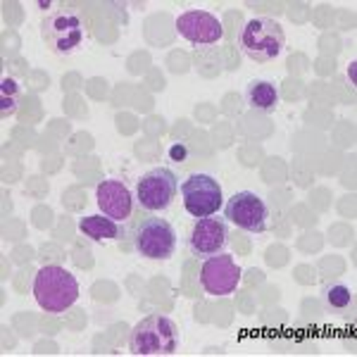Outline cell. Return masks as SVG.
<instances>
[{"mask_svg": "<svg viewBox=\"0 0 357 357\" xmlns=\"http://www.w3.org/2000/svg\"><path fill=\"white\" fill-rule=\"evenodd\" d=\"M79 231L84 236H89L96 243H102V241H119L124 236V229L119 227V222H114L112 217L105 215H91L84 217L79 222Z\"/></svg>", "mask_w": 357, "mask_h": 357, "instance_id": "5bb4252c", "label": "cell"}, {"mask_svg": "<svg viewBox=\"0 0 357 357\" xmlns=\"http://www.w3.org/2000/svg\"><path fill=\"white\" fill-rule=\"evenodd\" d=\"M20 100H22L20 82L5 74V77L0 79V119L15 117L17 107H20Z\"/></svg>", "mask_w": 357, "mask_h": 357, "instance_id": "9a60e30c", "label": "cell"}, {"mask_svg": "<svg viewBox=\"0 0 357 357\" xmlns=\"http://www.w3.org/2000/svg\"><path fill=\"white\" fill-rule=\"evenodd\" d=\"M176 31L183 41L198 48H210L224 38V26L212 13L207 10H186L176 17Z\"/></svg>", "mask_w": 357, "mask_h": 357, "instance_id": "8fae6325", "label": "cell"}, {"mask_svg": "<svg viewBox=\"0 0 357 357\" xmlns=\"http://www.w3.org/2000/svg\"><path fill=\"white\" fill-rule=\"evenodd\" d=\"M96 203L105 217H112L114 222H124L134 212V195L129 186L119 178H105L96 186Z\"/></svg>", "mask_w": 357, "mask_h": 357, "instance_id": "7c38bea8", "label": "cell"}, {"mask_svg": "<svg viewBox=\"0 0 357 357\" xmlns=\"http://www.w3.org/2000/svg\"><path fill=\"white\" fill-rule=\"evenodd\" d=\"M279 89H276L274 82H267V79H252L250 84L245 86V102L250 110L257 112H274L279 107Z\"/></svg>", "mask_w": 357, "mask_h": 357, "instance_id": "4fadbf2b", "label": "cell"}, {"mask_svg": "<svg viewBox=\"0 0 357 357\" xmlns=\"http://www.w3.org/2000/svg\"><path fill=\"white\" fill-rule=\"evenodd\" d=\"M238 48L252 62H272L286 48L284 26L272 17H252L241 29Z\"/></svg>", "mask_w": 357, "mask_h": 357, "instance_id": "3957f363", "label": "cell"}, {"mask_svg": "<svg viewBox=\"0 0 357 357\" xmlns=\"http://www.w3.org/2000/svg\"><path fill=\"white\" fill-rule=\"evenodd\" d=\"M41 38L53 55H72L84 45L86 26L74 8H57L41 22Z\"/></svg>", "mask_w": 357, "mask_h": 357, "instance_id": "277c9868", "label": "cell"}, {"mask_svg": "<svg viewBox=\"0 0 357 357\" xmlns=\"http://www.w3.org/2000/svg\"><path fill=\"white\" fill-rule=\"evenodd\" d=\"M178 178L169 167H153L136 183V203L148 212H165L174 203Z\"/></svg>", "mask_w": 357, "mask_h": 357, "instance_id": "52a82bcc", "label": "cell"}, {"mask_svg": "<svg viewBox=\"0 0 357 357\" xmlns=\"http://www.w3.org/2000/svg\"><path fill=\"white\" fill-rule=\"evenodd\" d=\"M176 229L162 217H146L134 229V248L146 260H169L176 252Z\"/></svg>", "mask_w": 357, "mask_h": 357, "instance_id": "5b68a950", "label": "cell"}, {"mask_svg": "<svg viewBox=\"0 0 357 357\" xmlns=\"http://www.w3.org/2000/svg\"><path fill=\"white\" fill-rule=\"evenodd\" d=\"M224 217L229 224H234L236 229L248 234H262L267 231L269 224V207L252 191H238L229 198V203L224 205Z\"/></svg>", "mask_w": 357, "mask_h": 357, "instance_id": "ba28073f", "label": "cell"}, {"mask_svg": "<svg viewBox=\"0 0 357 357\" xmlns=\"http://www.w3.org/2000/svg\"><path fill=\"white\" fill-rule=\"evenodd\" d=\"M241 279H243V272L236 264L234 255H227V252L207 257L200 267V286L210 296H231L241 286Z\"/></svg>", "mask_w": 357, "mask_h": 357, "instance_id": "9c48e42d", "label": "cell"}, {"mask_svg": "<svg viewBox=\"0 0 357 357\" xmlns=\"http://www.w3.org/2000/svg\"><path fill=\"white\" fill-rule=\"evenodd\" d=\"M33 298L41 310L50 314H62L79 301V281L69 269L60 264H45L33 276Z\"/></svg>", "mask_w": 357, "mask_h": 357, "instance_id": "6da1fadb", "label": "cell"}, {"mask_svg": "<svg viewBox=\"0 0 357 357\" xmlns=\"http://www.w3.org/2000/svg\"><path fill=\"white\" fill-rule=\"evenodd\" d=\"M227 245H229L227 220L215 217V215L195 220L191 234H188V248H191L193 257L207 260V257H215V255H220V252H224Z\"/></svg>", "mask_w": 357, "mask_h": 357, "instance_id": "30bf717a", "label": "cell"}, {"mask_svg": "<svg viewBox=\"0 0 357 357\" xmlns=\"http://www.w3.org/2000/svg\"><path fill=\"white\" fill-rule=\"evenodd\" d=\"M183 200V210L188 212L195 220L200 217L217 215L220 207L224 205L222 186L212 174H203V172H195V174L186 176L178 186Z\"/></svg>", "mask_w": 357, "mask_h": 357, "instance_id": "8992f818", "label": "cell"}, {"mask_svg": "<svg viewBox=\"0 0 357 357\" xmlns=\"http://www.w3.org/2000/svg\"><path fill=\"white\" fill-rule=\"evenodd\" d=\"M321 303L329 312H345L353 305V291L345 284H329L321 291Z\"/></svg>", "mask_w": 357, "mask_h": 357, "instance_id": "2e32d148", "label": "cell"}, {"mask_svg": "<svg viewBox=\"0 0 357 357\" xmlns=\"http://www.w3.org/2000/svg\"><path fill=\"white\" fill-rule=\"evenodd\" d=\"M129 350L138 357H162L178 350V329L165 314H148L131 329Z\"/></svg>", "mask_w": 357, "mask_h": 357, "instance_id": "7a4b0ae2", "label": "cell"}, {"mask_svg": "<svg viewBox=\"0 0 357 357\" xmlns=\"http://www.w3.org/2000/svg\"><path fill=\"white\" fill-rule=\"evenodd\" d=\"M186 155H188L186 146H172L169 148V158L174 160V162H183V160H186Z\"/></svg>", "mask_w": 357, "mask_h": 357, "instance_id": "e0dca14e", "label": "cell"}]
</instances>
